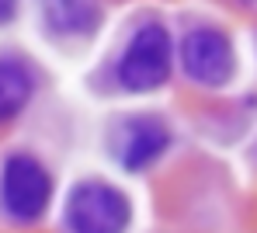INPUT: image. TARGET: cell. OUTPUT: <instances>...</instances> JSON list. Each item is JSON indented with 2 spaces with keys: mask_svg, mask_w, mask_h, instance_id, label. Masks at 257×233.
<instances>
[{
  "mask_svg": "<svg viewBox=\"0 0 257 233\" xmlns=\"http://www.w3.org/2000/svg\"><path fill=\"white\" fill-rule=\"evenodd\" d=\"M52 202V178L28 153H14L0 167V209L14 223H39Z\"/></svg>",
  "mask_w": 257,
  "mask_h": 233,
  "instance_id": "1",
  "label": "cell"
},
{
  "mask_svg": "<svg viewBox=\"0 0 257 233\" xmlns=\"http://www.w3.org/2000/svg\"><path fill=\"white\" fill-rule=\"evenodd\" d=\"M171 35L164 25H143L118 59V84L125 91H157L171 77Z\"/></svg>",
  "mask_w": 257,
  "mask_h": 233,
  "instance_id": "2",
  "label": "cell"
},
{
  "mask_svg": "<svg viewBox=\"0 0 257 233\" xmlns=\"http://www.w3.org/2000/svg\"><path fill=\"white\" fill-rule=\"evenodd\" d=\"M63 216L73 233H125L132 219V205L115 185L84 181L70 191Z\"/></svg>",
  "mask_w": 257,
  "mask_h": 233,
  "instance_id": "3",
  "label": "cell"
},
{
  "mask_svg": "<svg viewBox=\"0 0 257 233\" xmlns=\"http://www.w3.org/2000/svg\"><path fill=\"white\" fill-rule=\"evenodd\" d=\"M181 66H184L188 80H195L202 87H222L236 66L233 42L219 28H191L181 42Z\"/></svg>",
  "mask_w": 257,
  "mask_h": 233,
  "instance_id": "4",
  "label": "cell"
},
{
  "mask_svg": "<svg viewBox=\"0 0 257 233\" xmlns=\"http://www.w3.org/2000/svg\"><path fill=\"white\" fill-rule=\"evenodd\" d=\"M171 146V129L160 122V119H128L125 129H122V140H118V157H122V167L128 171H143L150 167L164 150Z\"/></svg>",
  "mask_w": 257,
  "mask_h": 233,
  "instance_id": "5",
  "label": "cell"
},
{
  "mask_svg": "<svg viewBox=\"0 0 257 233\" xmlns=\"http://www.w3.org/2000/svg\"><path fill=\"white\" fill-rule=\"evenodd\" d=\"M32 91H35V77L28 63L18 56H0V126L25 111Z\"/></svg>",
  "mask_w": 257,
  "mask_h": 233,
  "instance_id": "6",
  "label": "cell"
},
{
  "mask_svg": "<svg viewBox=\"0 0 257 233\" xmlns=\"http://www.w3.org/2000/svg\"><path fill=\"white\" fill-rule=\"evenodd\" d=\"M42 18L56 35H87L101 21L94 0H42Z\"/></svg>",
  "mask_w": 257,
  "mask_h": 233,
  "instance_id": "7",
  "label": "cell"
},
{
  "mask_svg": "<svg viewBox=\"0 0 257 233\" xmlns=\"http://www.w3.org/2000/svg\"><path fill=\"white\" fill-rule=\"evenodd\" d=\"M18 14V0H0V25H7Z\"/></svg>",
  "mask_w": 257,
  "mask_h": 233,
  "instance_id": "8",
  "label": "cell"
}]
</instances>
